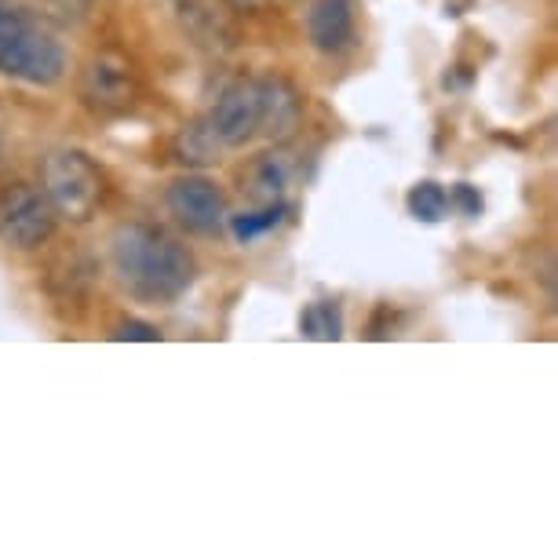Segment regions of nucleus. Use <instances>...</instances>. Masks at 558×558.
I'll list each match as a JSON object with an SVG mask.
<instances>
[{
	"label": "nucleus",
	"mask_w": 558,
	"mask_h": 558,
	"mask_svg": "<svg viewBox=\"0 0 558 558\" xmlns=\"http://www.w3.org/2000/svg\"><path fill=\"white\" fill-rule=\"evenodd\" d=\"M110 267L143 303H172L194 286V256L172 234L146 223H124L110 238Z\"/></svg>",
	"instance_id": "f257e3e1"
},
{
	"label": "nucleus",
	"mask_w": 558,
	"mask_h": 558,
	"mask_svg": "<svg viewBox=\"0 0 558 558\" xmlns=\"http://www.w3.org/2000/svg\"><path fill=\"white\" fill-rule=\"evenodd\" d=\"M0 73L23 84H40V88L62 81L66 73V48L59 45L56 34L8 0H0Z\"/></svg>",
	"instance_id": "f03ea898"
},
{
	"label": "nucleus",
	"mask_w": 558,
	"mask_h": 558,
	"mask_svg": "<svg viewBox=\"0 0 558 558\" xmlns=\"http://www.w3.org/2000/svg\"><path fill=\"white\" fill-rule=\"evenodd\" d=\"M45 197L56 208V216H66L73 223L96 216L102 202V172L81 150H56L45 161Z\"/></svg>",
	"instance_id": "7ed1b4c3"
},
{
	"label": "nucleus",
	"mask_w": 558,
	"mask_h": 558,
	"mask_svg": "<svg viewBox=\"0 0 558 558\" xmlns=\"http://www.w3.org/2000/svg\"><path fill=\"white\" fill-rule=\"evenodd\" d=\"M56 234V208L45 191H34L26 183L0 191V241L15 252H37Z\"/></svg>",
	"instance_id": "20e7f679"
},
{
	"label": "nucleus",
	"mask_w": 558,
	"mask_h": 558,
	"mask_svg": "<svg viewBox=\"0 0 558 558\" xmlns=\"http://www.w3.org/2000/svg\"><path fill=\"white\" fill-rule=\"evenodd\" d=\"M81 99L99 113H124L135 102V73L118 51H99L81 73Z\"/></svg>",
	"instance_id": "39448f33"
},
{
	"label": "nucleus",
	"mask_w": 558,
	"mask_h": 558,
	"mask_svg": "<svg viewBox=\"0 0 558 558\" xmlns=\"http://www.w3.org/2000/svg\"><path fill=\"white\" fill-rule=\"evenodd\" d=\"M165 202H168V213H172L186 230H194V234H208V230H216L227 216L223 191L205 175L175 179V183L168 186Z\"/></svg>",
	"instance_id": "423d86ee"
},
{
	"label": "nucleus",
	"mask_w": 558,
	"mask_h": 558,
	"mask_svg": "<svg viewBox=\"0 0 558 558\" xmlns=\"http://www.w3.org/2000/svg\"><path fill=\"white\" fill-rule=\"evenodd\" d=\"M213 124L216 140L227 146H245L259 132V81H234L216 99L213 113L205 118Z\"/></svg>",
	"instance_id": "0eeeda50"
},
{
	"label": "nucleus",
	"mask_w": 558,
	"mask_h": 558,
	"mask_svg": "<svg viewBox=\"0 0 558 558\" xmlns=\"http://www.w3.org/2000/svg\"><path fill=\"white\" fill-rule=\"evenodd\" d=\"M307 37L325 56H336V51L351 48L354 0H314L307 12Z\"/></svg>",
	"instance_id": "6e6552de"
},
{
	"label": "nucleus",
	"mask_w": 558,
	"mask_h": 558,
	"mask_svg": "<svg viewBox=\"0 0 558 558\" xmlns=\"http://www.w3.org/2000/svg\"><path fill=\"white\" fill-rule=\"evenodd\" d=\"M300 121V96L286 81H259V132L270 140H281Z\"/></svg>",
	"instance_id": "1a4fd4ad"
},
{
	"label": "nucleus",
	"mask_w": 558,
	"mask_h": 558,
	"mask_svg": "<svg viewBox=\"0 0 558 558\" xmlns=\"http://www.w3.org/2000/svg\"><path fill=\"white\" fill-rule=\"evenodd\" d=\"M289 175H292V168L286 161V154L256 157V161L248 165V172H245V186H248L252 202H259V205L281 202V194H286V186H289Z\"/></svg>",
	"instance_id": "9d476101"
},
{
	"label": "nucleus",
	"mask_w": 558,
	"mask_h": 558,
	"mask_svg": "<svg viewBox=\"0 0 558 558\" xmlns=\"http://www.w3.org/2000/svg\"><path fill=\"white\" fill-rule=\"evenodd\" d=\"M219 150H223V143L216 140V132H213V124H208V121L186 124V129L179 132V140H175L179 161H191V165H213V161H219Z\"/></svg>",
	"instance_id": "9b49d317"
},
{
	"label": "nucleus",
	"mask_w": 558,
	"mask_h": 558,
	"mask_svg": "<svg viewBox=\"0 0 558 558\" xmlns=\"http://www.w3.org/2000/svg\"><path fill=\"white\" fill-rule=\"evenodd\" d=\"M300 329H303L307 340H340V336H343L340 303H332V300L311 303V307L300 314Z\"/></svg>",
	"instance_id": "f8f14e48"
},
{
	"label": "nucleus",
	"mask_w": 558,
	"mask_h": 558,
	"mask_svg": "<svg viewBox=\"0 0 558 558\" xmlns=\"http://www.w3.org/2000/svg\"><path fill=\"white\" fill-rule=\"evenodd\" d=\"M405 205H409V216H416V219H424V223H438V219H446L449 213V191L446 186H438V183H416L413 191H409L405 197Z\"/></svg>",
	"instance_id": "ddd939ff"
},
{
	"label": "nucleus",
	"mask_w": 558,
	"mask_h": 558,
	"mask_svg": "<svg viewBox=\"0 0 558 558\" xmlns=\"http://www.w3.org/2000/svg\"><path fill=\"white\" fill-rule=\"evenodd\" d=\"M281 216H286V205L281 202H274V205H263L259 213H248V216H234V238L238 241H252V238H259V234H267L270 227H278L281 223Z\"/></svg>",
	"instance_id": "4468645a"
},
{
	"label": "nucleus",
	"mask_w": 558,
	"mask_h": 558,
	"mask_svg": "<svg viewBox=\"0 0 558 558\" xmlns=\"http://www.w3.org/2000/svg\"><path fill=\"white\" fill-rule=\"evenodd\" d=\"M110 336H113V340H140V343H157V340H161V332H157L150 322H135V318L121 322Z\"/></svg>",
	"instance_id": "2eb2a0df"
},
{
	"label": "nucleus",
	"mask_w": 558,
	"mask_h": 558,
	"mask_svg": "<svg viewBox=\"0 0 558 558\" xmlns=\"http://www.w3.org/2000/svg\"><path fill=\"white\" fill-rule=\"evenodd\" d=\"M45 4H48L51 15L62 19V23H81V19L92 12L96 0H45Z\"/></svg>",
	"instance_id": "dca6fc26"
},
{
	"label": "nucleus",
	"mask_w": 558,
	"mask_h": 558,
	"mask_svg": "<svg viewBox=\"0 0 558 558\" xmlns=\"http://www.w3.org/2000/svg\"><path fill=\"white\" fill-rule=\"evenodd\" d=\"M449 205H457L463 216H478L482 213V197L475 186H468V183H457L449 191Z\"/></svg>",
	"instance_id": "f3484780"
},
{
	"label": "nucleus",
	"mask_w": 558,
	"mask_h": 558,
	"mask_svg": "<svg viewBox=\"0 0 558 558\" xmlns=\"http://www.w3.org/2000/svg\"><path fill=\"white\" fill-rule=\"evenodd\" d=\"M227 4H234V8H241V12H245V8H259L263 0H227Z\"/></svg>",
	"instance_id": "a211bd4d"
}]
</instances>
